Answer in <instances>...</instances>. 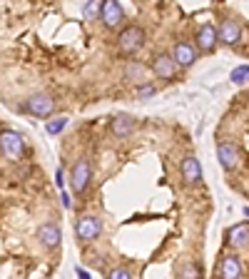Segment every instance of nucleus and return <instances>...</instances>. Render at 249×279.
I'll use <instances>...</instances> for the list:
<instances>
[{
    "label": "nucleus",
    "mask_w": 249,
    "mask_h": 279,
    "mask_svg": "<svg viewBox=\"0 0 249 279\" xmlns=\"http://www.w3.org/2000/svg\"><path fill=\"white\" fill-rule=\"evenodd\" d=\"M53 110H55V100L45 93H35V95L25 97V102L20 105V112H28L33 117H48V115H53Z\"/></svg>",
    "instance_id": "nucleus-1"
},
{
    "label": "nucleus",
    "mask_w": 249,
    "mask_h": 279,
    "mask_svg": "<svg viewBox=\"0 0 249 279\" xmlns=\"http://www.w3.org/2000/svg\"><path fill=\"white\" fill-rule=\"evenodd\" d=\"M25 149V140L20 132L15 130H0V152H3L8 160H20Z\"/></svg>",
    "instance_id": "nucleus-2"
},
{
    "label": "nucleus",
    "mask_w": 249,
    "mask_h": 279,
    "mask_svg": "<svg viewBox=\"0 0 249 279\" xmlns=\"http://www.w3.org/2000/svg\"><path fill=\"white\" fill-rule=\"evenodd\" d=\"M100 232H102V222L100 217H95V214H85V217H80L75 222V237L80 242H92L100 237Z\"/></svg>",
    "instance_id": "nucleus-3"
},
{
    "label": "nucleus",
    "mask_w": 249,
    "mask_h": 279,
    "mask_svg": "<svg viewBox=\"0 0 249 279\" xmlns=\"http://www.w3.org/2000/svg\"><path fill=\"white\" fill-rule=\"evenodd\" d=\"M142 42H144V30L137 28V25H130V28H124L120 33V50L124 55H132L142 48Z\"/></svg>",
    "instance_id": "nucleus-4"
},
{
    "label": "nucleus",
    "mask_w": 249,
    "mask_h": 279,
    "mask_svg": "<svg viewBox=\"0 0 249 279\" xmlns=\"http://www.w3.org/2000/svg\"><path fill=\"white\" fill-rule=\"evenodd\" d=\"M88 182H90V162L88 160H77L72 165V169H70V185L80 195V192H85Z\"/></svg>",
    "instance_id": "nucleus-5"
},
{
    "label": "nucleus",
    "mask_w": 249,
    "mask_h": 279,
    "mask_svg": "<svg viewBox=\"0 0 249 279\" xmlns=\"http://www.w3.org/2000/svg\"><path fill=\"white\" fill-rule=\"evenodd\" d=\"M177 62H175V57L172 55H167V53H160V55H155V60H152V70H155V75L157 77H162V80H172L175 75H177Z\"/></svg>",
    "instance_id": "nucleus-6"
},
{
    "label": "nucleus",
    "mask_w": 249,
    "mask_h": 279,
    "mask_svg": "<svg viewBox=\"0 0 249 279\" xmlns=\"http://www.w3.org/2000/svg\"><path fill=\"white\" fill-rule=\"evenodd\" d=\"M217 40H219V35H217L214 25H202L197 30V35H195V45L199 48V53H212L214 45H217Z\"/></svg>",
    "instance_id": "nucleus-7"
},
{
    "label": "nucleus",
    "mask_w": 249,
    "mask_h": 279,
    "mask_svg": "<svg viewBox=\"0 0 249 279\" xmlns=\"http://www.w3.org/2000/svg\"><path fill=\"white\" fill-rule=\"evenodd\" d=\"M170 55L175 57V62L179 68H190V65H195V60H197V50L190 45V42H175Z\"/></svg>",
    "instance_id": "nucleus-8"
},
{
    "label": "nucleus",
    "mask_w": 249,
    "mask_h": 279,
    "mask_svg": "<svg viewBox=\"0 0 249 279\" xmlns=\"http://www.w3.org/2000/svg\"><path fill=\"white\" fill-rule=\"evenodd\" d=\"M100 20L105 23V28H117L122 20V8L117 0H102V10H100Z\"/></svg>",
    "instance_id": "nucleus-9"
},
{
    "label": "nucleus",
    "mask_w": 249,
    "mask_h": 279,
    "mask_svg": "<svg viewBox=\"0 0 249 279\" xmlns=\"http://www.w3.org/2000/svg\"><path fill=\"white\" fill-rule=\"evenodd\" d=\"M132 130H135V117L127 115V112H120L110 120V132L115 137H127Z\"/></svg>",
    "instance_id": "nucleus-10"
},
{
    "label": "nucleus",
    "mask_w": 249,
    "mask_h": 279,
    "mask_svg": "<svg viewBox=\"0 0 249 279\" xmlns=\"http://www.w3.org/2000/svg\"><path fill=\"white\" fill-rule=\"evenodd\" d=\"M217 35H219V42H224V45H234V42H239V37H242V25L230 18L219 25Z\"/></svg>",
    "instance_id": "nucleus-11"
},
{
    "label": "nucleus",
    "mask_w": 249,
    "mask_h": 279,
    "mask_svg": "<svg viewBox=\"0 0 249 279\" xmlns=\"http://www.w3.org/2000/svg\"><path fill=\"white\" fill-rule=\"evenodd\" d=\"M182 177H184L187 185H197L202 180V165L195 155H187L182 160Z\"/></svg>",
    "instance_id": "nucleus-12"
},
{
    "label": "nucleus",
    "mask_w": 249,
    "mask_h": 279,
    "mask_svg": "<svg viewBox=\"0 0 249 279\" xmlns=\"http://www.w3.org/2000/svg\"><path fill=\"white\" fill-rule=\"evenodd\" d=\"M217 157H219V165L224 169H234L237 162H239V152L232 142H219L217 145Z\"/></svg>",
    "instance_id": "nucleus-13"
},
{
    "label": "nucleus",
    "mask_w": 249,
    "mask_h": 279,
    "mask_svg": "<svg viewBox=\"0 0 249 279\" xmlns=\"http://www.w3.org/2000/svg\"><path fill=\"white\" fill-rule=\"evenodd\" d=\"M227 242H230V247H234V249L247 247L249 244V224L242 222V224L230 227V229H227Z\"/></svg>",
    "instance_id": "nucleus-14"
},
{
    "label": "nucleus",
    "mask_w": 249,
    "mask_h": 279,
    "mask_svg": "<svg viewBox=\"0 0 249 279\" xmlns=\"http://www.w3.org/2000/svg\"><path fill=\"white\" fill-rule=\"evenodd\" d=\"M37 240H40V244H45L48 249H55V247L60 244V227L53 224V222L40 224V229H37Z\"/></svg>",
    "instance_id": "nucleus-15"
},
{
    "label": "nucleus",
    "mask_w": 249,
    "mask_h": 279,
    "mask_svg": "<svg viewBox=\"0 0 249 279\" xmlns=\"http://www.w3.org/2000/svg\"><path fill=\"white\" fill-rule=\"evenodd\" d=\"M242 262H239V257L237 254H227L224 260H222V267H219V274L224 277V279H237V277H242Z\"/></svg>",
    "instance_id": "nucleus-16"
},
{
    "label": "nucleus",
    "mask_w": 249,
    "mask_h": 279,
    "mask_svg": "<svg viewBox=\"0 0 249 279\" xmlns=\"http://www.w3.org/2000/svg\"><path fill=\"white\" fill-rule=\"evenodd\" d=\"M124 77L135 80V82H142L144 80V68L140 65V62H130V65L124 68Z\"/></svg>",
    "instance_id": "nucleus-17"
},
{
    "label": "nucleus",
    "mask_w": 249,
    "mask_h": 279,
    "mask_svg": "<svg viewBox=\"0 0 249 279\" xmlns=\"http://www.w3.org/2000/svg\"><path fill=\"white\" fill-rule=\"evenodd\" d=\"M65 125H68V117H53V120H48L45 130H48V135H57L65 130Z\"/></svg>",
    "instance_id": "nucleus-18"
},
{
    "label": "nucleus",
    "mask_w": 249,
    "mask_h": 279,
    "mask_svg": "<svg viewBox=\"0 0 249 279\" xmlns=\"http://www.w3.org/2000/svg\"><path fill=\"white\" fill-rule=\"evenodd\" d=\"M230 77H232V82H234V85L247 82V80H249V65H239V68H234Z\"/></svg>",
    "instance_id": "nucleus-19"
},
{
    "label": "nucleus",
    "mask_w": 249,
    "mask_h": 279,
    "mask_svg": "<svg viewBox=\"0 0 249 279\" xmlns=\"http://www.w3.org/2000/svg\"><path fill=\"white\" fill-rule=\"evenodd\" d=\"M155 93H157V88H155V85H150V82H140L137 85V97L140 100H150Z\"/></svg>",
    "instance_id": "nucleus-20"
},
{
    "label": "nucleus",
    "mask_w": 249,
    "mask_h": 279,
    "mask_svg": "<svg viewBox=\"0 0 249 279\" xmlns=\"http://www.w3.org/2000/svg\"><path fill=\"white\" fill-rule=\"evenodd\" d=\"M100 10H102V0H88V5H85L88 18H100Z\"/></svg>",
    "instance_id": "nucleus-21"
},
{
    "label": "nucleus",
    "mask_w": 249,
    "mask_h": 279,
    "mask_svg": "<svg viewBox=\"0 0 249 279\" xmlns=\"http://www.w3.org/2000/svg\"><path fill=\"white\" fill-rule=\"evenodd\" d=\"M110 279H130L132 277V272L127 269V267H115V269H110V274H107Z\"/></svg>",
    "instance_id": "nucleus-22"
},
{
    "label": "nucleus",
    "mask_w": 249,
    "mask_h": 279,
    "mask_svg": "<svg viewBox=\"0 0 249 279\" xmlns=\"http://www.w3.org/2000/svg\"><path fill=\"white\" fill-rule=\"evenodd\" d=\"M179 277H199V269H197L195 264H184V267L179 269Z\"/></svg>",
    "instance_id": "nucleus-23"
},
{
    "label": "nucleus",
    "mask_w": 249,
    "mask_h": 279,
    "mask_svg": "<svg viewBox=\"0 0 249 279\" xmlns=\"http://www.w3.org/2000/svg\"><path fill=\"white\" fill-rule=\"evenodd\" d=\"M55 182H57V187H62V185H65V169H57V172H55Z\"/></svg>",
    "instance_id": "nucleus-24"
},
{
    "label": "nucleus",
    "mask_w": 249,
    "mask_h": 279,
    "mask_svg": "<svg viewBox=\"0 0 249 279\" xmlns=\"http://www.w3.org/2000/svg\"><path fill=\"white\" fill-rule=\"evenodd\" d=\"M77 277H82V279H88L90 274H88V269H80V267H77Z\"/></svg>",
    "instance_id": "nucleus-25"
}]
</instances>
